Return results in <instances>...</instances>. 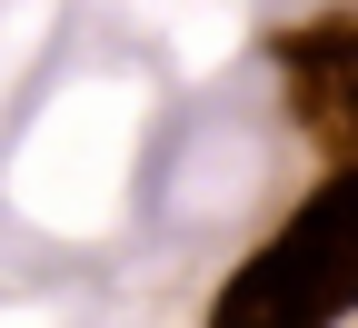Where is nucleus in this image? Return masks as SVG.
<instances>
[{
    "mask_svg": "<svg viewBox=\"0 0 358 328\" xmlns=\"http://www.w3.org/2000/svg\"><path fill=\"white\" fill-rule=\"evenodd\" d=\"M358 318V169L319 179L209 299V328H338Z\"/></svg>",
    "mask_w": 358,
    "mask_h": 328,
    "instance_id": "nucleus-1",
    "label": "nucleus"
},
{
    "mask_svg": "<svg viewBox=\"0 0 358 328\" xmlns=\"http://www.w3.org/2000/svg\"><path fill=\"white\" fill-rule=\"evenodd\" d=\"M279 80L299 129L319 139L338 169H358V10H319L279 40Z\"/></svg>",
    "mask_w": 358,
    "mask_h": 328,
    "instance_id": "nucleus-2",
    "label": "nucleus"
}]
</instances>
